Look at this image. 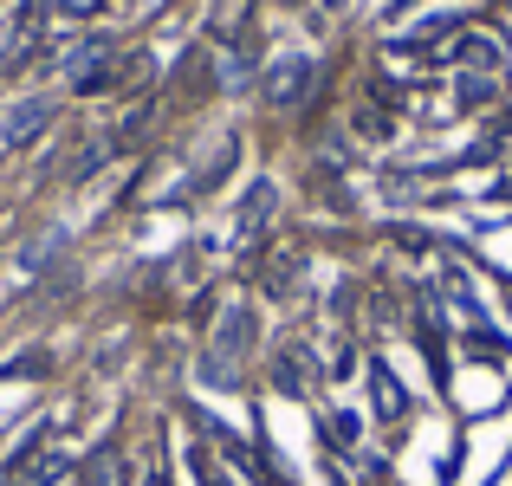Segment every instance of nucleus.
I'll use <instances>...</instances> for the list:
<instances>
[{
	"label": "nucleus",
	"instance_id": "f257e3e1",
	"mask_svg": "<svg viewBox=\"0 0 512 486\" xmlns=\"http://www.w3.org/2000/svg\"><path fill=\"white\" fill-rule=\"evenodd\" d=\"M305 91H312V59H279L273 72H266V104H299Z\"/></svg>",
	"mask_w": 512,
	"mask_h": 486
},
{
	"label": "nucleus",
	"instance_id": "f03ea898",
	"mask_svg": "<svg viewBox=\"0 0 512 486\" xmlns=\"http://www.w3.org/2000/svg\"><path fill=\"white\" fill-rule=\"evenodd\" d=\"M46 124H52V104H46V98H33V104H20V111L7 117V130H0V137H7V150H20V143H33Z\"/></svg>",
	"mask_w": 512,
	"mask_h": 486
},
{
	"label": "nucleus",
	"instance_id": "7ed1b4c3",
	"mask_svg": "<svg viewBox=\"0 0 512 486\" xmlns=\"http://www.w3.org/2000/svg\"><path fill=\"white\" fill-rule=\"evenodd\" d=\"M253 344V312H247V305H234V312H227L221 318V337H214V357H240V350H247Z\"/></svg>",
	"mask_w": 512,
	"mask_h": 486
},
{
	"label": "nucleus",
	"instance_id": "20e7f679",
	"mask_svg": "<svg viewBox=\"0 0 512 486\" xmlns=\"http://www.w3.org/2000/svg\"><path fill=\"white\" fill-rule=\"evenodd\" d=\"M247 13H253V0H214L208 7V33L221 39V46H234L240 26H247Z\"/></svg>",
	"mask_w": 512,
	"mask_h": 486
},
{
	"label": "nucleus",
	"instance_id": "39448f33",
	"mask_svg": "<svg viewBox=\"0 0 512 486\" xmlns=\"http://www.w3.org/2000/svg\"><path fill=\"white\" fill-rule=\"evenodd\" d=\"M273 201H279V188H273V182H253V195L240 201V234H260L266 214H273Z\"/></svg>",
	"mask_w": 512,
	"mask_h": 486
},
{
	"label": "nucleus",
	"instance_id": "423d86ee",
	"mask_svg": "<svg viewBox=\"0 0 512 486\" xmlns=\"http://www.w3.org/2000/svg\"><path fill=\"white\" fill-rule=\"evenodd\" d=\"M370 389H376V415H383V422H396V415L409 409V396L396 389V376H389L383 363H370Z\"/></svg>",
	"mask_w": 512,
	"mask_h": 486
},
{
	"label": "nucleus",
	"instance_id": "0eeeda50",
	"mask_svg": "<svg viewBox=\"0 0 512 486\" xmlns=\"http://www.w3.org/2000/svg\"><path fill=\"white\" fill-rule=\"evenodd\" d=\"M448 59H461V65H493V59H500V46H493V39H454Z\"/></svg>",
	"mask_w": 512,
	"mask_h": 486
},
{
	"label": "nucleus",
	"instance_id": "6e6552de",
	"mask_svg": "<svg viewBox=\"0 0 512 486\" xmlns=\"http://www.w3.org/2000/svg\"><path fill=\"white\" fill-rule=\"evenodd\" d=\"M325 428H331V448H357V435H363V422H357V415H344V409L331 415Z\"/></svg>",
	"mask_w": 512,
	"mask_h": 486
},
{
	"label": "nucleus",
	"instance_id": "1a4fd4ad",
	"mask_svg": "<svg viewBox=\"0 0 512 486\" xmlns=\"http://www.w3.org/2000/svg\"><path fill=\"white\" fill-rule=\"evenodd\" d=\"M195 480H201V486H234V480H227V474H221V467H214V461H208V454H195Z\"/></svg>",
	"mask_w": 512,
	"mask_h": 486
},
{
	"label": "nucleus",
	"instance_id": "9d476101",
	"mask_svg": "<svg viewBox=\"0 0 512 486\" xmlns=\"http://www.w3.org/2000/svg\"><path fill=\"white\" fill-rule=\"evenodd\" d=\"M286 7H299V0H286Z\"/></svg>",
	"mask_w": 512,
	"mask_h": 486
}]
</instances>
